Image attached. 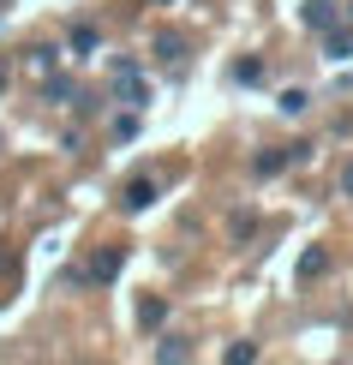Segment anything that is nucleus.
<instances>
[{
    "label": "nucleus",
    "instance_id": "1",
    "mask_svg": "<svg viewBox=\"0 0 353 365\" xmlns=\"http://www.w3.org/2000/svg\"><path fill=\"white\" fill-rule=\"evenodd\" d=\"M114 90H120V102H132V108H144V96H150L132 60H114Z\"/></svg>",
    "mask_w": 353,
    "mask_h": 365
},
{
    "label": "nucleus",
    "instance_id": "2",
    "mask_svg": "<svg viewBox=\"0 0 353 365\" xmlns=\"http://www.w3.org/2000/svg\"><path fill=\"white\" fill-rule=\"evenodd\" d=\"M120 204H126L132 216H138V210H150V204H156V180H150V174L126 180V192H120Z\"/></svg>",
    "mask_w": 353,
    "mask_h": 365
},
{
    "label": "nucleus",
    "instance_id": "3",
    "mask_svg": "<svg viewBox=\"0 0 353 365\" xmlns=\"http://www.w3.org/2000/svg\"><path fill=\"white\" fill-rule=\"evenodd\" d=\"M120 264H126V257H120V246H108V252H96V257H90V269H84V282H114L120 276Z\"/></svg>",
    "mask_w": 353,
    "mask_h": 365
},
{
    "label": "nucleus",
    "instance_id": "4",
    "mask_svg": "<svg viewBox=\"0 0 353 365\" xmlns=\"http://www.w3.org/2000/svg\"><path fill=\"white\" fill-rule=\"evenodd\" d=\"M300 19H305V30H335V0H305Z\"/></svg>",
    "mask_w": 353,
    "mask_h": 365
},
{
    "label": "nucleus",
    "instance_id": "5",
    "mask_svg": "<svg viewBox=\"0 0 353 365\" xmlns=\"http://www.w3.org/2000/svg\"><path fill=\"white\" fill-rule=\"evenodd\" d=\"M287 162H294V144H282V150H264V156H257L252 168H257V180H270V174H282Z\"/></svg>",
    "mask_w": 353,
    "mask_h": 365
},
{
    "label": "nucleus",
    "instance_id": "6",
    "mask_svg": "<svg viewBox=\"0 0 353 365\" xmlns=\"http://www.w3.org/2000/svg\"><path fill=\"white\" fill-rule=\"evenodd\" d=\"M150 54H162V60H168V66H180V60H186V42H180V36H174V30H162V36H156V42H150Z\"/></svg>",
    "mask_w": 353,
    "mask_h": 365
},
{
    "label": "nucleus",
    "instance_id": "7",
    "mask_svg": "<svg viewBox=\"0 0 353 365\" xmlns=\"http://www.w3.org/2000/svg\"><path fill=\"white\" fill-rule=\"evenodd\" d=\"M324 54L329 60H353V30H324Z\"/></svg>",
    "mask_w": 353,
    "mask_h": 365
},
{
    "label": "nucleus",
    "instance_id": "8",
    "mask_svg": "<svg viewBox=\"0 0 353 365\" xmlns=\"http://www.w3.org/2000/svg\"><path fill=\"white\" fill-rule=\"evenodd\" d=\"M324 269H329V252H324V246H312V252L300 257V282H317Z\"/></svg>",
    "mask_w": 353,
    "mask_h": 365
},
{
    "label": "nucleus",
    "instance_id": "9",
    "mask_svg": "<svg viewBox=\"0 0 353 365\" xmlns=\"http://www.w3.org/2000/svg\"><path fill=\"white\" fill-rule=\"evenodd\" d=\"M156 359H168V365H180V359H192V341H180V336H168V341H156Z\"/></svg>",
    "mask_w": 353,
    "mask_h": 365
},
{
    "label": "nucleus",
    "instance_id": "10",
    "mask_svg": "<svg viewBox=\"0 0 353 365\" xmlns=\"http://www.w3.org/2000/svg\"><path fill=\"white\" fill-rule=\"evenodd\" d=\"M162 317H168V306H162V299H138V324H144V329H156Z\"/></svg>",
    "mask_w": 353,
    "mask_h": 365
},
{
    "label": "nucleus",
    "instance_id": "11",
    "mask_svg": "<svg viewBox=\"0 0 353 365\" xmlns=\"http://www.w3.org/2000/svg\"><path fill=\"white\" fill-rule=\"evenodd\" d=\"M234 78L240 84H264V60H234Z\"/></svg>",
    "mask_w": 353,
    "mask_h": 365
},
{
    "label": "nucleus",
    "instance_id": "12",
    "mask_svg": "<svg viewBox=\"0 0 353 365\" xmlns=\"http://www.w3.org/2000/svg\"><path fill=\"white\" fill-rule=\"evenodd\" d=\"M312 108V96H305V90H282V114H305Z\"/></svg>",
    "mask_w": 353,
    "mask_h": 365
},
{
    "label": "nucleus",
    "instance_id": "13",
    "mask_svg": "<svg viewBox=\"0 0 353 365\" xmlns=\"http://www.w3.org/2000/svg\"><path fill=\"white\" fill-rule=\"evenodd\" d=\"M252 359H257L252 341H234V347H227V365H252Z\"/></svg>",
    "mask_w": 353,
    "mask_h": 365
},
{
    "label": "nucleus",
    "instance_id": "14",
    "mask_svg": "<svg viewBox=\"0 0 353 365\" xmlns=\"http://www.w3.org/2000/svg\"><path fill=\"white\" fill-rule=\"evenodd\" d=\"M72 48H78V54H90V48H96V30H90V24H78V30H72Z\"/></svg>",
    "mask_w": 353,
    "mask_h": 365
},
{
    "label": "nucleus",
    "instance_id": "15",
    "mask_svg": "<svg viewBox=\"0 0 353 365\" xmlns=\"http://www.w3.org/2000/svg\"><path fill=\"white\" fill-rule=\"evenodd\" d=\"M72 96H78V90H72L66 78H48V102H72Z\"/></svg>",
    "mask_w": 353,
    "mask_h": 365
},
{
    "label": "nucleus",
    "instance_id": "16",
    "mask_svg": "<svg viewBox=\"0 0 353 365\" xmlns=\"http://www.w3.org/2000/svg\"><path fill=\"white\" fill-rule=\"evenodd\" d=\"M342 192H347V197H353V162H347V174H342Z\"/></svg>",
    "mask_w": 353,
    "mask_h": 365
},
{
    "label": "nucleus",
    "instance_id": "17",
    "mask_svg": "<svg viewBox=\"0 0 353 365\" xmlns=\"http://www.w3.org/2000/svg\"><path fill=\"white\" fill-rule=\"evenodd\" d=\"M0 90H6V66H0Z\"/></svg>",
    "mask_w": 353,
    "mask_h": 365
}]
</instances>
